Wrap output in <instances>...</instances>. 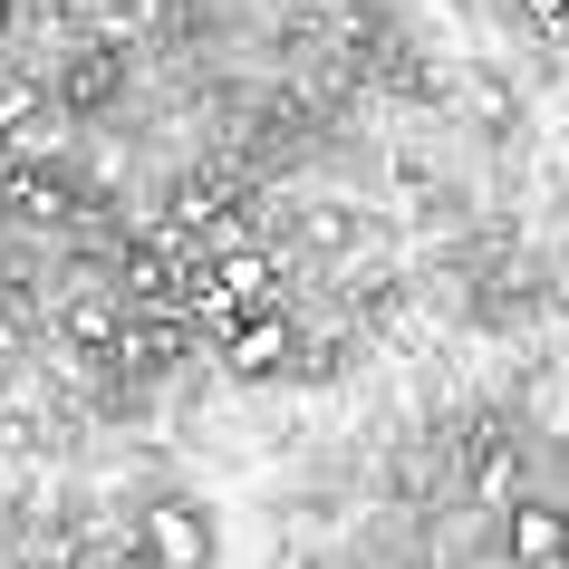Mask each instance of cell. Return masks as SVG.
Here are the masks:
<instances>
[{
	"instance_id": "obj_7",
	"label": "cell",
	"mask_w": 569,
	"mask_h": 569,
	"mask_svg": "<svg viewBox=\"0 0 569 569\" xmlns=\"http://www.w3.org/2000/svg\"><path fill=\"white\" fill-rule=\"evenodd\" d=\"M0 20H10V0H0Z\"/></svg>"
},
{
	"instance_id": "obj_3",
	"label": "cell",
	"mask_w": 569,
	"mask_h": 569,
	"mask_svg": "<svg viewBox=\"0 0 569 569\" xmlns=\"http://www.w3.org/2000/svg\"><path fill=\"white\" fill-rule=\"evenodd\" d=\"M502 540H511V560H521V569H550V560H569V511L502 502Z\"/></svg>"
},
{
	"instance_id": "obj_2",
	"label": "cell",
	"mask_w": 569,
	"mask_h": 569,
	"mask_svg": "<svg viewBox=\"0 0 569 569\" xmlns=\"http://www.w3.org/2000/svg\"><path fill=\"white\" fill-rule=\"evenodd\" d=\"M280 358H290V319H280V300L241 309L232 329H222V367H232V377H270Z\"/></svg>"
},
{
	"instance_id": "obj_1",
	"label": "cell",
	"mask_w": 569,
	"mask_h": 569,
	"mask_svg": "<svg viewBox=\"0 0 569 569\" xmlns=\"http://www.w3.org/2000/svg\"><path fill=\"white\" fill-rule=\"evenodd\" d=\"M136 540H146L154 569H212V511H193V502H154L136 521Z\"/></svg>"
},
{
	"instance_id": "obj_4",
	"label": "cell",
	"mask_w": 569,
	"mask_h": 569,
	"mask_svg": "<svg viewBox=\"0 0 569 569\" xmlns=\"http://www.w3.org/2000/svg\"><path fill=\"white\" fill-rule=\"evenodd\" d=\"M174 300H183L174 251H164V241H136V251H126V309H174Z\"/></svg>"
},
{
	"instance_id": "obj_5",
	"label": "cell",
	"mask_w": 569,
	"mask_h": 569,
	"mask_svg": "<svg viewBox=\"0 0 569 569\" xmlns=\"http://www.w3.org/2000/svg\"><path fill=\"white\" fill-rule=\"evenodd\" d=\"M212 290H232V309H270L280 300V270H270V251H222L212 261Z\"/></svg>"
},
{
	"instance_id": "obj_6",
	"label": "cell",
	"mask_w": 569,
	"mask_h": 569,
	"mask_svg": "<svg viewBox=\"0 0 569 569\" xmlns=\"http://www.w3.org/2000/svg\"><path fill=\"white\" fill-rule=\"evenodd\" d=\"M174 358H183V329H174V319H146V329L126 319V367H136V377H164Z\"/></svg>"
},
{
	"instance_id": "obj_8",
	"label": "cell",
	"mask_w": 569,
	"mask_h": 569,
	"mask_svg": "<svg viewBox=\"0 0 569 569\" xmlns=\"http://www.w3.org/2000/svg\"><path fill=\"white\" fill-rule=\"evenodd\" d=\"M550 569H569V560H550Z\"/></svg>"
}]
</instances>
